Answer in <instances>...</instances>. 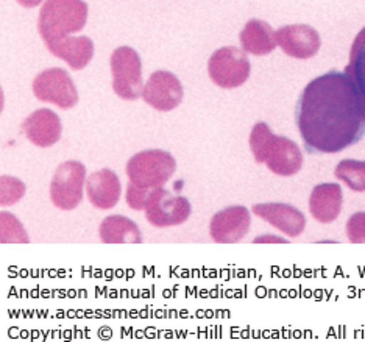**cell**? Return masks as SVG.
Returning a JSON list of instances; mask_svg holds the SVG:
<instances>
[{
	"label": "cell",
	"instance_id": "22",
	"mask_svg": "<svg viewBox=\"0 0 365 342\" xmlns=\"http://www.w3.org/2000/svg\"><path fill=\"white\" fill-rule=\"evenodd\" d=\"M163 191L161 188H140L133 185V183L128 181L127 186V193H125V200L127 205L135 211H145L148 206L153 203V200L160 196Z\"/></svg>",
	"mask_w": 365,
	"mask_h": 342
},
{
	"label": "cell",
	"instance_id": "26",
	"mask_svg": "<svg viewBox=\"0 0 365 342\" xmlns=\"http://www.w3.org/2000/svg\"><path fill=\"white\" fill-rule=\"evenodd\" d=\"M253 243H256V244H262V243H281V244H284V243H287L286 239H283V238H278V236H275V235H264V236H259V238H256Z\"/></svg>",
	"mask_w": 365,
	"mask_h": 342
},
{
	"label": "cell",
	"instance_id": "5",
	"mask_svg": "<svg viewBox=\"0 0 365 342\" xmlns=\"http://www.w3.org/2000/svg\"><path fill=\"white\" fill-rule=\"evenodd\" d=\"M113 91L123 100H136L143 96V63L135 49L122 46L111 54Z\"/></svg>",
	"mask_w": 365,
	"mask_h": 342
},
{
	"label": "cell",
	"instance_id": "1",
	"mask_svg": "<svg viewBox=\"0 0 365 342\" xmlns=\"http://www.w3.org/2000/svg\"><path fill=\"white\" fill-rule=\"evenodd\" d=\"M295 124L309 155L339 154L365 135V102L350 75L329 71L309 81L295 106Z\"/></svg>",
	"mask_w": 365,
	"mask_h": 342
},
{
	"label": "cell",
	"instance_id": "23",
	"mask_svg": "<svg viewBox=\"0 0 365 342\" xmlns=\"http://www.w3.org/2000/svg\"><path fill=\"white\" fill-rule=\"evenodd\" d=\"M2 243H29L22 223L10 213H2Z\"/></svg>",
	"mask_w": 365,
	"mask_h": 342
},
{
	"label": "cell",
	"instance_id": "11",
	"mask_svg": "<svg viewBox=\"0 0 365 342\" xmlns=\"http://www.w3.org/2000/svg\"><path fill=\"white\" fill-rule=\"evenodd\" d=\"M190 214H192V206L189 200L182 196H172L164 188L160 196L153 200V203L145 210L148 223L156 228L177 227V225L185 223Z\"/></svg>",
	"mask_w": 365,
	"mask_h": 342
},
{
	"label": "cell",
	"instance_id": "3",
	"mask_svg": "<svg viewBox=\"0 0 365 342\" xmlns=\"http://www.w3.org/2000/svg\"><path fill=\"white\" fill-rule=\"evenodd\" d=\"M89 8L83 0H46L39 11L38 30L51 47L85 29Z\"/></svg>",
	"mask_w": 365,
	"mask_h": 342
},
{
	"label": "cell",
	"instance_id": "18",
	"mask_svg": "<svg viewBox=\"0 0 365 342\" xmlns=\"http://www.w3.org/2000/svg\"><path fill=\"white\" fill-rule=\"evenodd\" d=\"M98 236L105 244H140L143 231L139 230L135 221L127 216L114 214L108 216L98 227Z\"/></svg>",
	"mask_w": 365,
	"mask_h": 342
},
{
	"label": "cell",
	"instance_id": "27",
	"mask_svg": "<svg viewBox=\"0 0 365 342\" xmlns=\"http://www.w3.org/2000/svg\"><path fill=\"white\" fill-rule=\"evenodd\" d=\"M18 4L24 8H35L39 4H43V0H18Z\"/></svg>",
	"mask_w": 365,
	"mask_h": 342
},
{
	"label": "cell",
	"instance_id": "15",
	"mask_svg": "<svg viewBox=\"0 0 365 342\" xmlns=\"http://www.w3.org/2000/svg\"><path fill=\"white\" fill-rule=\"evenodd\" d=\"M120 194V180L111 169L97 171L86 178L88 200L97 210H111L118 205Z\"/></svg>",
	"mask_w": 365,
	"mask_h": 342
},
{
	"label": "cell",
	"instance_id": "2",
	"mask_svg": "<svg viewBox=\"0 0 365 342\" xmlns=\"http://www.w3.org/2000/svg\"><path fill=\"white\" fill-rule=\"evenodd\" d=\"M250 149L256 163L265 164L279 177H292L303 168V154L292 139L273 135L265 122H258L250 133Z\"/></svg>",
	"mask_w": 365,
	"mask_h": 342
},
{
	"label": "cell",
	"instance_id": "10",
	"mask_svg": "<svg viewBox=\"0 0 365 342\" xmlns=\"http://www.w3.org/2000/svg\"><path fill=\"white\" fill-rule=\"evenodd\" d=\"M143 99L158 111L175 110L182 100L181 81L172 72L156 71L144 85Z\"/></svg>",
	"mask_w": 365,
	"mask_h": 342
},
{
	"label": "cell",
	"instance_id": "17",
	"mask_svg": "<svg viewBox=\"0 0 365 342\" xmlns=\"http://www.w3.org/2000/svg\"><path fill=\"white\" fill-rule=\"evenodd\" d=\"M47 49L52 55L68 63L73 71L85 69L94 56V43L88 36H69Z\"/></svg>",
	"mask_w": 365,
	"mask_h": 342
},
{
	"label": "cell",
	"instance_id": "16",
	"mask_svg": "<svg viewBox=\"0 0 365 342\" xmlns=\"http://www.w3.org/2000/svg\"><path fill=\"white\" fill-rule=\"evenodd\" d=\"M344 206L342 186L337 183H322L317 185L309 197V213L320 223L334 222Z\"/></svg>",
	"mask_w": 365,
	"mask_h": 342
},
{
	"label": "cell",
	"instance_id": "12",
	"mask_svg": "<svg viewBox=\"0 0 365 342\" xmlns=\"http://www.w3.org/2000/svg\"><path fill=\"white\" fill-rule=\"evenodd\" d=\"M275 38L283 52L297 60H308L315 56L322 44L319 31L306 24L286 25L275 31Z\"/></svg>",
	"mask_w": 365,
	"mask_h": 342
},
{
	"label": "cell",
	"instance_id": "20",
	"mask_svg": "<svg viewBox=\"0 0 365 342\" xmlns=\"http://www.w3.org/2000/svg\"><path fill=\"white\" fill-rule=\"evenodd\" d=\"M345 74L353 79L365 102V29H362L354 39L350 54V64L346 66Z\"/></svg>",
	"mask_w": 365,
	"mask_h": 342
},
{
	"label": "cell",
	"instance_id": "9",
	"mask_svg": "<svg viewBox=\"0 0 365 342\" xmlns=\"http://www.w3.org/2000/svg\"><path fill=\"white\" fill-rule=\"evenodd\" d=\"M252 213L242 205L228 206L212 216L210 223V236L214 243L236 244L250 231Z\"/></svg>",
	"mask_w": 365,
	"mask_h": 342
},
{
	"label": "cell",
	"instance_id": "25",
	"mask_svg": "<svg viewBox=\"0 0 365 342\" xmlns=\"http://www.w3.org/2000/svg\"><path fill=\"white\" fill-rule=\"evenodd\" d=\"M346 238L353 244H365V211L354 213L346 221Z\"/></svg>",
	"mask_w": 365,
	"mask_h": 342
},
{
	"label": "cell",
	"instance_id": "4",
	"mask_svg": "<svg viewBox=\"0 0 365 342\" xmlns=\"http://www.w3.org/2000/svg\"><path fill=\"white\" fill-rule=\"evenodd\" d=\"M177 161L165 150H144L127 163L128 181L140 188H161L175 173Z\"/></svg>",
	"mask_w": 365,
	"mask_h": 342
},
{
	"label": "cell",
	"instance_id": "6",
	"mask_svg": "<svg viewBox=\"0 0 365 342\" xmlns=\"http://www.w3.org/2000/svg\"><path fill=\"white\" fill-rule=\"evenodd\" d=\"M86 189V168L80 161H66L56 168L51 181V200L61 211H72Z\"/></svg>",
	"mask_w": 365,
	"mask_h": 342
},
{
	"label": "cell",
	"instance_id": "7",
	"mask_svg": "<svg viewBox=\"0 0 365 342\" xmlns=\"http://www.w3.org/2000/svg\"><path fill=\"white\" fill-rule=\"evenodd\" d=\"M242 49L222 47L211 55L208 61V74L214 85L223 89L242 86L250 77L252 66Z\"/></svg>",
	"mask_w": 365,
	"mask_h": 342
},
{
	"label": "cell",
	"instance_id": "8",
	"mask_svg": "<svg viewBox=\"0 0 365 342\" xmlns=\"http://www.w3.org/2000/svg\"><path fill=\"white\" fill-rule=\"evenodd\" d=\"M33 94L41 102L53 104L61 110H69L78 104V93L71 75L61 68L46 69L33 80Z\"/></svg>",
	"mask_w": 365,
	"mask_h": 342
},
{
	"label": "cell",
	"instance_id": "13",
	"mask_svg": "<svg viewBox=\"0 0 365 342\" xmlns=\"http://www.w3.org/2000/svg\"><path fill=\"white\" fill-rule=\"evenodd\" d=\"M253 213L289 238H298L306 228L304 214L289 203H256L253 205Z\"/></svg>",
	"mask_w": 365,
	"mask_h": 342
},
{
	"label": "cell",
	"instance_id": "24",
	"mask_svg": "<svg viewBox=\"0 0 365 342\" xmlns=\"http://www.w3.org/2000/svg\"><path fill=\"white\" fill-rule=\"evenodd\" d=\"M26 194V185L18 178H13L10 175H4L2 177V196H0V203L2 206H10Z\"/></svg>",
	"mask_w": 365,
	"mask_h": 342
},
{
	"label": "cell",
	"instance_id": "21",
	"mask_svg": "<svg viewBox=\"0 0 365 342\" xmlns=\"http://www.w3.org/2000/svg\"><path fill=\"white\" fill-rule=\"evenodd\" d=\"M334 175L354 193H365V161L342 160L336 166Z\"/></svg>",
	"mask_w": 365,
	"mask_h": 342
},
{
	"label": "cell",
	"instance_id": "19",
	"mask_svg": "<svg viewBox=\"0 0 365 342\" xmlns=\"http://www.w3.org/2000/svg\"><path fill=\"white\" fill-rule=\"evenodd\" d=\"M240 44H242V50L252 55H269L272 54L277 44L275 30H273L267 22L259 19L248 21L244 30L240 31Z\"/></svg>",
	"mask_w": 365,
	"mask_h": 342
},
{
	"label": "cell",
	"instance_id": "14",
	"mask_svg": "<svg viewBox=\"0 0 365 342\" xmlns=\"http://www.w3.org/2000/svg\"><path fill=\"white\" fill-rule=\"evenodd\" d=\"M22 131L26 133L27 139L36 147H51L56 144L61 138V121L48 108H41L31 113L22 122Z\"/></svg>",
	"mask_w": 365,
	"mask_h": 342
}]
</instances>
